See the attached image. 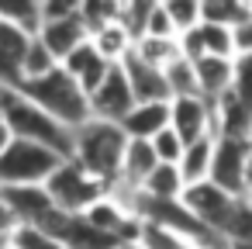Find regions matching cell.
I'll list each match as a JSON object with an SVG mask.
<instances>
[{
	"label": "cell",
	"mask_w": 252,
	"mask_h": 249,
	"mask_svg": "<svg viewBox=\"0 0 252 249\" xmlns=\"http://www.w3.org/2000/svg\"><path fill=\"white\" fill-rule=\"evenodd\" d=\"M125 145H128V135L121 132V125L90 118L87 125H80L73 132V163L83 166L94 180H100L111 190L121 177Z\"/></svg>",
	"instance_id": "2"
},
{
	"label": "cell",
	"mask_w": 252,
	"mask_h": 249,
	"mask_svg": "<svg viewBox=\"0 0 252 249\" xmlns=\"http://www.w3.org/2000/svg\"><path fill=\"white\" fill-rule=\"evenodd\" d=\"M183 190H187V183H183L180 170L159 163V166L145 177V183L138 187V197H142V201H152V204H180Z\"/></svg>",
	"instance_id": "19"
},
{
	"label": "cell",
	"mask_w": 252,
	"mask_h": 249,
	"mask_svg": "<svg viewBox=\"0 0 252 249\" xmlns=\"http://www.w3.org/2000/svg\"><path fill=\"white\" fill-rule=\"evenodd\" d=\"M224 242H252V208L238 197L235 208H231V218L224 225Z\"/></svg>",
	"instance_id": "28"
},
{
	"label": "cell",
	"mask_w": 252,
	"mask_h": 249,
	"mask_svg": "<svg viewBox=\"0 0 252 249\" xmlns=\"http://www.w3.org/2000/svg\"><path fill=\"white\" fill-rule=\"evenodd\" d=\"M11 228H14V218H11V211L4 208V201H0V235H11Z\"/></svg>",
	"instance_id": "33"
},
{
	"label": "cell",
	"mask_w": 252,
	"mask_h": 249,
	"mask_svg": "<svg viewBox=\"0 0 252 249\" xmlns=\"http://www.w3.org/2000/svg\"><path fill=\"white\" fill-rule=\"evenodd\" d=\"M18 90L69 132H76L80 125L90 121V97L80 90V83L63 66H56L52 73H45L38 80H25Z\"/></svg>",
	"instance_id": "3"
},
{
	"label": "cell",
	"mask_w": 252,
	"mask_h": 249,
	"mask_svg": "<svg viewBox=\"0 0 252 249\" xmlns=\"http://www.w3.org/2000/svg\"><path fill=\"white\" fill-rule=\"evenodd\" d=\"M231 63L235 59H214V56H204V59H193V76H197V94L204 101H218L231 90Z\"/></svg>",
	"instance_id": "16"
},
{
	"label": "cell",
	"mask_w": 252,
	"mask_h": 249,
	"mask_svg": "<svg viewBox=\"0 0 252 249\" xmlns=\"http://www.w3.org/2000/svg\"><path fill=\"white\" fill-rule=\"evenodd\" d=\"M162 7H166V14H169V21L176 28V38L200 25V4H197V0H166Z\"/></svg>",
	"instance_id": "27"
},
{
	"label": "cell",
	"mask_w": 252,
	"mask_h": 249,
	"mask_svg": "<svg viewBox=\"0 0 252 249\" xmlns=\"http://www.w3.org/2000/svg\"><path fill=\"white\" fill-rule=\"evenodd\" d=\"M49 52H52V59L56 63H63L69 52H76L83 42H90V35H87V28H83V21H80V11L76 14H69V18H56V21H42V28H38V35H35Z\"/></svg>",
	"instance_id": "13"
},
{
	"label": "cell",
	"mask_w": 252,
	"mask_h": 249,
	"mask_svg": "<svg viewBox=\"0 0 252 249\" xmlns=\"http://www.w3.org/2000/svg\"><path fill=\"white\" fill-rule=\"evenodd\" d=\"M90 45L97 49V56H100V59H107V63H114V66H118V63L135 49V38H131V35H128V28L114 18V21H107L104 28H97V32L90 35Z\"/></svg>",
	"instance_id": "21"
},
{
	"label": "cell",
	"mask_w": 252,
	"mask_h": 249,
	"mask_svg": "<svg viewBox=\"0 0 252 249\" xmlns=\"http://www.w3.org/2000/svg\"><path fill=\"white\" fill-rule=\"evenodd\" d=\"M242 201H245V204H249V208H252V187H249V190H245V197H242Z\"/></svg>",
	"instance_id": "37"
},
{
	"label": "cell",
	"mask_w": 252,
	"mask_h": 249,
	"mask_svg": "<svg viewBox=\"0 0 252 249\" xmlns=\"http://www.w3.org/2000/svg\"><path fill=\"white\" fill-rule=\"evenodd\" d=\"M149 145H152V152H156V159H159L162 166H176V163H180V156H183V142L176 139V132H173V128H162Z\"/></svg>",
	"instance_id": "30"
},
{
	"label": "cell",
	"mask_w": 252,
	"mask_h": 249,
	"mask_svg": "<svg viewBox=\"0 0 252 249\" xmlns=\"http://www.w3.org/2000/svg\"><path fill=\"white\" fill-rule=\"evenodd\" d=\"M32 38L35 35H25L0 21V87H11V90L21 87V59Z\"/></svg>",
	"instance_id": "15"
},
{
	"label": "cell",
	"mask_w": 252,
	"mask_h": 249,
	"mask_svg": "<svg viewBox=\"0 0 252 249\" xmlns=\"http://www.w3.org/2000/svg\"><path fill=\"white\" fill-rule=\"evenodd\" d=\"M231 70H235V73H231V94L242 101V107L252 111V52L235 56Z\"/></svg>",
	"instance_id": "29"
},
{
	"label": "cell",
	"mask_w": 252,
	"mask_h": 249,
	"mask_svg": "<svg viewBox=\"0 0 252 249\" xmlns=\"http://www.w3.org/2000/svg\"><path fill=\"white\" fill-rule=\"evenodd\" d=\"M131 52H135L142 63L156 66V70H166L173 59H180V56H183L176 38H149V35H142V38L135 42V49H131Z\"/></svg>",
	"instance_id": "23"
},
{
	"label": "cell",
	"mask_w": 252,
	"mask_h": 249,
	"mask_svg": "<svg viewBox=\"0 0 252 249\" xmlns=\"http://www.w3.org/2000/svg\"><path fill=\"white\" fill-rule=\"evenodd\" d=\"M162 76H166V87H169V97H200L197 94V76H193V63L190 59H173L166 70H162Z\"/></svg>",
	"instance_id": "24"
},
{
	"label": "cell",
	"mask_w": 252,
	"mask_h": 249,
	"mask_svg": "<svg viewBox=\"0 0 252 249\" xmlns=\"http://www.w3.org/2000/svg\"><path fill=\"white\" fill-rule=\"evenodd\" d=\"M135 107V97H131V87L121 73V66H111L107 80L90 94V118L97 121H111V125H121L125 114Z\"/></svg>",
	"instance_id": "10"
},
{
	"label": "cell",
	"mask_w": 252,
	"mask_h": 249,
	"mask_svg": "<svg viewBox=\"0 0 252 249\" xmlns=\"http://www.w3.org/2000/svg\"><path fill=\"white\" fill-rule=\"evenodd\" d=\"M7 249H66V246L38 225H14L7 235Z\"/></svg>",
	"instance_id": "25"
},
{
	"label": "cell",
	"mask_w": 252,
	"mask_h": 249,
	"mask_svg": "<svg viewBox=\"0 0 252 249\" xmlns=\"http://www.w3.org/2000/svg\"><path fill=\"white\" fill-rule=\"evenodd\" d=\"M0 201L11 211L14 225H42L56 211L45 187H0Z\"/></svg>",
	"instance_id": "12"
},
{
	"label": "cell",
	"mask_w": 252,
	"mask_h": 249,
	"mask_svg": "<svg viewBox=\"0 0 252 249\" xmlns=\"http://www.w3.org/2000/svg\"><path fill=\"white\" fill-rule=\"evenodd\" d=\"M235 201H238V197H231V194L218 190L211 180H204V183H193V187H187V190H183L180 208H183V211H187L200 228H207V232L221 235V232H224V225H228V218H231Z\"/></svg>",
	"instance_id": "6"
},
{
	"label": "cell",
	"mask_w": 252,
	"mask_h": 249,
	"mask_svg": "<svg viewBox=\"0 0 252 249\" xmlns=\"http://www.w3.org/2000/svg\"><path fill=\"white\" fill-rule=\"evenodd\" d=\"M11 142H14V135H11V128H7L4 121H0V156H4V152H7V145H11Z\"/></svg>",
	"instance_id": "35"
},
{
	"label": "cell",
	"mask_w": 252,
	"mask_h": 249,
	"mask_svg": "<svg viewBox=\"0 0 252 249\" xmlns=\"http://www.w3.org/2000/svg\"><path fill=\"white\" fill-rule=\"evenodd\" d=\"M145 35H149V38H176V28H173V21H169V14H166L162 4H152V7H149Z\"/></svg>",
	"instance_id": "31"
},
{
	"label": "cell",
	"mask_w": 252,
	"mask_h": 249,
	"mask_svg": "<svg viewBox=\"0 0 252 249\" xmlns=\"http://www.w3.org/2000/svg\"><path fill=\"white\" fill-rule=\"evenodd\" d=\"M59 66H63V70H66V73L80 83V90L90 97V94H94V90L107 80V73H111V66H114V63L100 59V56H97V49H94L90 42H83V45H80L76 52H69Z\"/></svg>",
	"instance_id": "14"
},
{
	"label": "cell",
	"mask_w": 252,
	"mask_h": 249,
	"mask_svg": "<svg viewBox=\"0 0 252 249\" xmlns=\"http://www.w3.org/2000/svg\"><path fill=\"white\" fill-rule=\"evenodd\" d=\"M118 66H121V73H125L128 87H131L135 104H169V101H173V97H169V87H166L162 70H156V66L142 63L135 52H128Z\"/></svg>",
	"instance_id": "11"
},
{
	"label": "cell",
	"mask_w": 252,
	"mask_h": 249,
	"mask_svg": "<svg viewBox=\"0 0 252 249\" xmlns=\"http://www.w3.org/2000/svg\"><path fill=\"white\" fill-rule=\"evenodd\" d=\"M45 190H49L56 211H63V214H83V211H90L100 197H107V187H104L100 180H94V177H90L83 166H76L73 159H66V163L49 177Z\"/></svg>",
	"instance_id": "5"
},
{
	"label": "cell",
	"mask_w": 252,
	"mask_h": 249,
	"mask_svg": "<svg viewBox=\"0 0 252 249\" xmlns=\"http://www.w3.org/2000/svg\"><path fill=\"white\" fill-rule=\"evenodd\" d=\"M245 183L252 187V135L245 139Z\"/></svg>",
	"instance_id": "34"
},
{
	"label": "cell",
	"mask_w": 252,
	"mask_h": 249,
	"mask_svg": "<svg viewBox=\"0 0 252 249\" xmlns=\"http://www.w3.org/2000/svg\"><path fill=\"white\" fill-rule=\"evenodd\" d=\"M169 128L183 145L197 139H218V114L214 104L204 97H173L169 101Z\"/></svg>",
	"instance_id": "7"
},
{
	"label": "cell",
	"mask_w": 252,
	"mask_h": 249,
	"mask_svg": "<svg viewBox=\"0 0 252 249\" xmlns=\"http://www.w3.org/2000/svg\"><path fill=\"white\" fill-rule=\"evenodd\" d=\"M38 228H45L49 235H56L66 249H118L121 239L94 228L83 214H63V211H52Z\"/></svg>",
	"instance_id": "9"
},
{
	"label": "cell",
	"mask_w": 252,
	"mask_h": 249,
	"mask_svg": "<svg viewBox=\"0 0 252 249\" xmlns=\"http://www.w3.org/2000/svg\"><path fill=\"white\" fill-rule=\"evenodd\" d=\"M231 38H235V56H245V52H252V14L231 32Z\"/></svg>",
	"instance_id": "32"
},
{
	"label": "cell",
	"mask_w": 252,
	"mask_h": 249,
	"mask_svg": "<svg viewBox=\"0 0 252 249\" xmlns=\"http://www.w3.org/2000/svg\"><path fill=\"white\" fill-rule=\"evenodd\" d=\"M159 166L156 152L149 142H138V139H128L125 145V156H121V177H118V187H128V190H138L145 183V177Z\"/></svg>",
	"instance_id": "18"
},
{
	"label": "cell",
	"mask_w": 252,
	"mask_h": 249,
	"mask_svg": "<svg viewBox=\"0 0 252 249\" xmlns=\"http://www.w3.org/2000/svg\"><path fill=\"white\" fill-rule=\"evenodd\" d=\"M0 249H7V235H0Z\"/></svg>",
	"instance_id": "38"
},
{
	"label": "cell",
	"mask_w": 252,
	"mask_h": 249,
	"mask_svg": "<svg viewBox=\"0 0 252 249\" xmlns=\"http://www.w3.org/2000/svg\"><path fill=\"white\" fill-rule=\"evenodd\" d=\"M207 180L231 197H245V190H249V183H245V139L221 135L214 142V159H211Z\"/></svg>",
	"instance_id": "8"
},
{
	"label": "cell",
	"mask_w": 252,
	"mask_h": 249,
	"mask_svg": "<svg viewBox=\"0 0 252 249\" xmlns=\"http://www.w3.org/2000/svg\"><path fill=\"white\" fill-rule=\"evenodd\" d=\"M214 142H218V139H197V142L183 145V156H180L176 170H180V177H183V183H187V187H193V183H204V180L211 177Z\"/></svg>",
	"instance_id": "20"
},
{
	"label": "cell",
	"mask_w": 252,
	"mask_h": 249,
	"mask_svg": "<svg viewBox=\"0 0 252 249\" xmlns=\"http://www.w3.org/2000/svg\"><path fill=\"white\" fill-rule=\"evenodd\" d=\"M56 66H59V63L52 59V52H49L38 38H32L28 49H25V59H21V83H25V80H38V76L52 73Z\"/></svg>",
	"instance_id": "26"
},
{
	"label": "cell",
	"mask_w": 252,
	"mask_h": 249,
	"mask_svg": "<svg viewBox=\"0 0 252 249\" xmlns=\"http://www.w3.org/2000/svg\"><path fill=\"white\" fill-rule=\"evenodd\" d=\"M0 21L25 32V35H38L42 28V4L38 0H0Z\"/></svg>",
	"instance_id": "22"
},
{
	"label": "cell",
	"mask_w": 252,
	"mask_h": 249,
	"mask_svg": "<svg viewBox=\"0 0 252 249\" xmlns=\"http://www.w3.org/2000/svg\"><path fill=\"white\" fill-rule=\"evenodd\" d=\"M66 159L56 156L45 145L14 139L7 152L0 156V187H45L49 177L63 166Z\"/></svg>",
	"instance_id": "4"
},
{
	"label": "cell",
	"mask_w": 252,
	"mask_h": 249,
	"mask_svg": "<svg viewBox=\"0 0 252 249\" xmlns=\"http://www.w3.org/2000/svg\"><path fill=\"white\" fill-rule=\"evenodd\" d=\"M162 128H169V104H135L121 121V132L138 142H152Z\"/></svg>",
	"instance_id": "17"
},
{
	"label": "cell",
	"mask_w": 252,
	"mask_h": 249,
	"mask_svg": "<svg viewBox=\"0 0 252 249\" xmlns=\"http://www.w3.org/2000/svg\"><path fill=\"white\" fill-rule=\"evenodd\" d=\"M0 121L11 128L14 139L45 145V149H52L56 156L73 159V132L63 128L56 118H49L42 107H35L21 90L0 87Z\"/></svg>",
	"instance_id": "1"
},
{
	"label": "cell",
	"mask_w": 252,
	"mask_h": 249,
	"mask_svg": "<svg viewBox=\"0 0 252 249\" xmlns=\"http://www.w3.org/2000/svg\"><path fill=\"white\" fill-rule=\"evenodd\" d=\"M118 249H145V246H142V242H121Z\"/></svg>",
	"instance_id": "36"
}]
</instances>
